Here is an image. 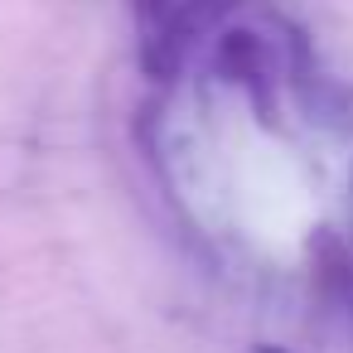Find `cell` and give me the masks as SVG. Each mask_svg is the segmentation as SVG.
I'll list each match as a JSON object with an SVG mask.
<instances>
[{
	"mask_svg": "<svg viewBox=\"0 0 353 353\" xmlns=\"http://www.w3.org/2000/svg\"><path fill=\"white\" fill-rule=\"evenodd\" d=\"M223 0H131L136 10V44H141V68L150 83H170L194 39L213 25Z\"/></svg>",
	"mask_w": 353,
	"mask_h": 353,
	"instance_id": "obj_1",
	"label": "cell"
}]
</instances>
